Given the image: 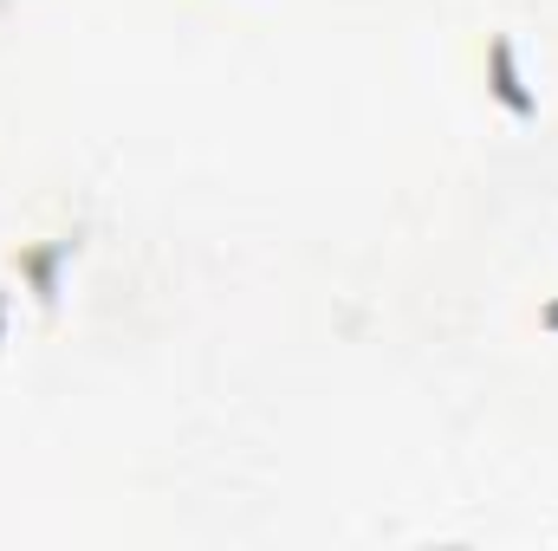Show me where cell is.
I'll list each match as a JSON object with an SVG mask.
<instances>
[{
	"label": "cell",
	"mask_w": 558,
	"mask_h": 551,
	"mask_svg": "<svg viewBox=\"0 0 558 551\" xmlns=\"http://www.w3.org/2000/svg\"><path fill=\"white\" fill-rule=\"evenodd\" d=\"M78 247H85V221H59V228L20 241V247L7 254V267H13V279H20V292H26L46 318H52L59 298H65V267L78 260Z\"/></svg>",
	"instance_id": "6da1fadb"
},
{
	"label": "cell",
	"mask_w": 558,
	"mask_h": 551,
	"mask_svg": "<svg viewBox=\"0 0 558 551\" xmlns=\"http://www.w3.org/2000/svg\"><path fill=\"white\" fill-rule=\"evenodd\" d=\"M481 85H487V105H500L513 124H539V91L520 72L513 33H487V46H481Z\"/></svg>",
	"instance_id": "7a4b0ae2"
},
{
	"label": "cell",
	"mask_w": 558,
	"mask_h": 551,
	"mask_svg": "<svg viewBox=\"0 0 558 551\" xmlns=\"http://www.w3.org/2000/svg\"><path fill=\"white\" fill-rule=\"evenodd\" d=\"M533 331H539V338H558V292L533 305Z\"/></svg>",
	"instance_id": "3957f363"
},
{
	"label": "cell",
	"mask_w": 558,
	"mask_h": 551,
	"mask_svg": "<svg viewBox=\"0 0 558 551\" xmlns=\"http://www.w3.org/2000/svg\"><path fill=\"white\" fill-rule=\"evenodd\" d=\"M7 338H13V292L0 285V351H7Z\"/></svg>",
	"instance_id": "277c9868"
}]
</instances>
